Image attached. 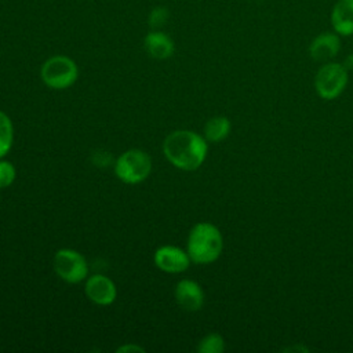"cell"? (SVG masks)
Wrapping results in <instances>:
<instances>
[{
  "instance_id": "obj_18",
  "label": "cell",
  "mask_w": 353,
  "mask_h": 353,
  "mask_svg": "<svg viewBox=\"0 0 353 353\" xmlns=\"http://www.w3.org/2000/svg\"><path fill=\"white\" fill-rule=\"evenodd\" d=\"M117 352H127V353H130V352H145V349H142L141 346H138V345H132V343H130V345H124V346H120L119 349H117Z\"/></svg>"
},
{
  "instance_id": "obj_3",
  "label": "cell",
  "mask_w": 353,
  "mask_h": 353,
  "mask_svg": "<svg viewBox=\"0 0 353 353\" xmlns=\"http://www.w3.org/2000/svg\"><path fill=\"white\" fill-rule=\"evenodd\" d=\"M152 171V159L142 149H128L123 152L114 163V174L124 183H139Z\"/></svg>"
},
{
  "instance_id": "obj_20",
  "label": "cell",
  "mask_w": 353,
  "mask_h": 353,
  "mask_svg": "<svg viewBox=\"0 0 353 353\" xmlns=\"http://www.w3.org/2000/svg\"><path fill=\"white\" fill-rule=\"evenodd\" d=\"M285 350H287V352H291V350H302V352H307L309 349H307V347H303V346H301V347H299V346H292V347H287Z\"/></svg>"
},
{
  "instance_id": "obj_9",
  "label": "cell",
  "mask_w": 353,
  "mask_h": 353,
  "mask_svg": "<svg viewBox=\"0 0 353 353\" xmlns=\"http://www.w3.org/2000/svg\"><path fill=\"white\" fill-rule=\"evenodd\" d=\"M175 301L188 312H197L204 305V291L201 285L190 279H182L176 283L174 290Z\"/></svg>"
},
{
  "instance_id": "obj_17",
  "label": "cell",
  "mask_w": 353,
  "mask_h": 353,
  "mask_svg": "<svg viewBox=\"0 0 353 353\" xmlns=\"http://www.w3.org/2000/svg\"><path fill=\"white\" fill-rule=\"evenodd\" d=\"M168 10L164 8V7H156L152 10V12L149 14V18H148V23L153 28V29H159V28H163L167 21H168Z\"/></svg>"
},
{
  "instance_id": "obj_1",
  "label": "cell",
  "mask_w": 353,
  "mask_h": 353,
  "mask_svg": "<svg viewBox=\"0 0 353 353\" xmlns=\"http://www.w3.org/2000/svg\"><path fill=\"white\" fill-rule=\"evenodd\" d=\"M165 159L183 171L197 170L205 160L207 139L190 130H176L168 134L163 142Z\"/></svg>"
},
{
  "instance_id": "obj_8",
  "label": "cell",
  "mask_w": 353,
  "mask_h": 353,
  "mask_svg": "<svg viewBox=\"0 0 353 353\" xmlns=\"http://www.w3.org/2000/svg\"><path fill=\"white\" fill-rule=\"evenodd\" d=\"M84 291L91 302L101 306L113 303L117 296V290L114 283L108 276H103V274L90 276L85 280Z\"/></svg>"
},
{
  "instance_id": "obj_10",
  "label": "cell",
  "mask_w": 353,
  "mask_h": 353,
  "mask_svg": "<svg viewBox=\"0 0 353 353\" xmlns=\"http://www.w3.org/2000/svg\"><path fill=\"white\" fill-rule=\"evenodd\" d=\"M341 36L335 32H323L309 44V55L317 62H328L335 58L341 50Z\"/></svg>"
},
{
  "instance_id": "obj_6",
  "label": "cell",
  "mask_w": 353,
  "mask_h": 353,
  "mask_svg": "<svg viewBox=\"0 0 353 353\" xmlns=\"http://www.w3.org/2000/svg\"><path fill=\"white\" fill-rule=\"evenodd\" d=\"M54 270L63 281L77 284L87 279L88 263L79 251L61 248L54 255Z\"/></svg>"
},
{
  "instance_id": "obj_13",
  "label": "cell",
  "mask_w": 353,
  "mask_h": 353,
  "mask_svg": "<svg viewBox=\"0 0 353 353\" xmlns=\"http://www.w3.org/2000/svg\"><path fill=\"white\" fill-rule=\"evenodd\" d=\"M230 128L232 125L228 117L225 116L211 117L210 120H207L204 125V138L207 139V142H212V143L221 142L229 135Z\"/></svg>"
},
{
  "instance_id": "obj_7",
  "label": "cell",
  "mask_w": 353,
  "mask_h": 353,
  "mask_svg": "<svg viewBox=\"0 0 353 353\" xmlns=\"http://www.w3.org/2000/svg\"><path fill=\"white\" fill-rule=\"evenodd\" d=\"M154 265L165 273H182L185 272L192 259L189 254L175 245H161L154 251Z\"/></svg>"
},
{
  "instance_id": "obj_2",
  "label": "cell",
  "mask_w": 353,
  "mask_h": 353,
  "mask_svg": "<svg viewBox=\"0 0 353 353\" xmlns=\"http://www.w3.org/2000/svg\"><path fill=\"white\" fill-rule=\"evenodd\" d=\"M223 250V237L221 230L210 222L196 223L188 236L186 252L192 262L207 265L215 262Z\"/></svg>"
},
{
  "instance_id": "obj_5",
  "label": "cell",
  "mask_w": 353,
  "mask_h": 353,
  "mask_svg": "<svg viewBox=\"0 0 353 353\" xmlns=\"http://www.w3.org/2000/svg\"><path fill=\"white\" fill-rule=\"evenodd\" d=\"M349 72L339 62H325L316 73L314 88L320 98L335 99L347 85Z\"/></svg>"
},
{
  "instance_id": "obj_12",
  "label": "cell",
  "mask_w": 353,
  "mask_h": 353,
  "mask_svg": "<svg viewBox=\"0 0 353 353\" xmlns=\"http://www.w3.org/2000/svg\"><path fill=\"white\" fill-rule=\"evenodd\" d=\"M143 46L146 52L154 59H167L174 54L172 40L160 30H153L145 36Z\"/></svg>"
},
{
  "instance_id": "obj_11",
  "label": "cell",
  "mask_w": 353,
  "mask_h": 353,
  "mask_svg": "<svg viewBox=\"0 0 353 353\" xmlns=\"http://www.w3.org/2000/svg\"><path fill=\"white\" fill-rule=\"evenodd\" d=\"M331 25L339 36L353 34V0H336L331 10Z\"/></svg>"
},
{
  "instance_id": "obj_15",
  "label": "cell",
  "mask_w": 353,
  "mask_h": 353,
  "mask_svg": "<svg viewBox=\"0 0 353 353\" xmlns=\"http://www.w3.org/2000/svg\"><path fill=\"white\" fill-rule=\"evenodd\" d=\"M225 350V341L216 332L207 334L197 345V352L200 353H222Z\"/></svg>"
},
{
  "instance_id": "obj_4",
  "label": "cell",
  "mask_w": 353,
  "mask_h": 353,
  "mask_svg": "<svg viewBox=\"0 0 353 353\" xmlns=\"http://www.w3.org/2000/svg\"><path fill=\"white\" fill-rule=\"evenodd\" d=\"M40 76L47 87L52 90H65L74 84L79 76V69L72 58L54 55L41 65Z\"/></svg>"
},
{
  "instance_id": "obj_16",
  "label": "cell",
  "mask_w": 353,
  "mask_h": 353,
  "mask_svg": "<svg viewBox=\"0 0 353 353\" xmlns=\"http://www.w3.org/2000/svg\"><path fill=\"white\" fill-rule=\"evenodd\" d=\"M17 178V170L8 160L0 159V189L8 188Z\"/></svg>"
},
{
  "instance_id": "obj_21",
  "label": "cell",
  "mask_w": 353,
  "mask_h": 353,
  "mask_svg": "<svg viewBox=\"0 0 353 353\" xmlns=\"http://www.w3.org/2000/svg\"><path fill=\"white\" fill-rule=\"evenodd\" d=\"M259 1H261V0H259Z\"/></svg>"
},
{
  "instance_id": "obj_14",
  "label": "cell",
  "mask_w": 353,
  "mask_h": 353,
  "mask_svg": "<svg viewBox=\"0 0 353 353\" xmlns=\"http://www.w3.org/2000/svg\"><path fill=\"white\" fill-rule=\"evenodd\" d=\"M14 142V125L8 114L0 110V159H3L11 149Z\"/></svg>"
},
{
  "instance_id": "obj_19",
  "label": "cell",
  "mask_w": 353,
  "mask_h": 353,
  "mask_svg": "<svg viewBox=\"0 0 353 353\" xmlns=\"http://www.w3.org/2000/svg\"><path fill=\"white\" fill-rule=\"evenodd\" d=\"M342 65H343V68H345L347 72L353 70V54H347V55L345 57Z\"/></svg>"
}]
</instances>
